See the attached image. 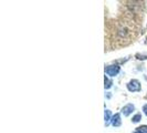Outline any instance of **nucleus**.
<instances>
[{
	"mask_svg": "<svg viewBox=\"0 0 147 133\" xmlns=\"http://www.w3.org/2000/svg\"><path fill=\"white\" fill-rule=\"evenodd\" d=\"M127 89L131 91V92H135V91H140V84L137 80H132L127 84Z\"/></svg>",
	"mask_w": 147,
	"mask_h": 133,
	"instance_id": "f257e3e1",
	"label": "nucleus"
},
{
	"mask_svg": "<svg viewBox=\"0 0 147 133\" xmlns=\"http://www.w3.org/2000/svg\"><path fill=\"white\" fill-rule=\"evenodd\" d=\"M105 72L109 74V75H111V77H115L119 72V66H107V68H105Z\"/></svg>",
	"mask_w": 147,
	"mask_h": 133,
	"instance_id": "f03ea898",
	"label": "nucleus"
},
{
	"mask_svg": "<svg viewBox=\"0 0 147 133\" xmlns=\"http://www.w3.org/2000/svg\"><path fill=\"white\" fill-rule=\"evenodd\" d=\"M134 109H135V108H134L133 104H127V105H125V107L123 108L122 112H123V114H124L125 117H127V115H129L133 111H134Z\"/></svg>",
	"mask_w": 147,
	"mask_h": 133,
	"instance_id": "7ed1b4c3",
	"label": "nucleus"
},
{
	"mask_svg": "<svg viewBox=\"0 0 147 133\" xmlns=\"http://www.w3.org/2000/svg\"><path fill=\"white\" fill-rule=\"evenodd\" d=\"M111 122H112V126H121V123H122V121H121V115H119L118 113H116V114H115V115L112 118Z\"/></svg>",
	"mask_w": 147,
	"mask_h": 133,
	"instance_id": "20e7f679",
	"label": "nucleus"
},
{
	"mask_svg": "<svg viewBox=\"0 0 147 133\" xmlns=\"http://www.w3.org/2000/svg\"><path fill=\"white\" fill-rule=\"evenodd\" d=\"M104 119H105V122H106V124H107V122L112 120L111 119V111L110 110H106L105 111V114H104Z\"/></svg>",
	"mask_w": 147,
	"mask_h": 133,
	"instance_id": "39448f33",
	"label": "nucleus"
},
{
	"mask_svg": "<svg viewBox=\"0 0 147 133\" xmlns=\"http://www.w3.org/2000/svg\"><path fill=\"white\" fill-rule=\"evenodd\" d=\"M112 87V81H110L106 77H105V89H110Z\"/></svg>",
	"mask_w": 147,
	"mask_h": 133,
	"instance_id": "423d86ee",
	"label": "nucleus"
},
{
	"mask_svg": "<svg viewBox=\"0 0 147 133\" xmlns=\"http://www.w3.org/2000/svg\"><path fill=\"white\" fill-rule=\"evenodd\" d=\"M140 119H142V115H140V114H136V115L133 118V122H134V123H137V122H140Z\"/></svg>",
	"mask_w": 147,
	"mask_h": 133,
	"instance_id": "0eeeda50",
	"label": "nucleus"
},
{
	"mask_svg": "<svg viewBox=\"0 0 147 133\" xmlns=\"http://www.w3.org/2000/svg\"><path fill=\"white\" fill-rule=\"evenodd\" d=\"M143 111L145 112V114L147 115V104H145V105H144V108H143Z\"/></svg>",
	"mask_w": 147,
	"mask_h": 133,
	"instance_id": "6e6552de",
	"label": "nucleus"
}]
</instances>
